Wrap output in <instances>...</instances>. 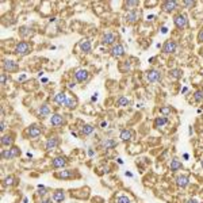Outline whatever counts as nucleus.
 Wrapping results in <instances>:
<instances>
[{"mask_svg": "<svg viewBox=\"0 0 203 203\" xmlns=\"http://www.w3.org/2000/svg\"><path fill=\"white\" fill-rule=\"evenodd\" d=\"M20 154V149L18 146H11L10 149H3L2 150V158L3 160H12V158L18 157Z\"/></svg>", "mask_w": 203, "mask_h": 203, "instance_id": "1", "label": "nucleus"}, {"mask_svg": "<svg viewBox=\"0 0 203 203\" xmlns=\"http://www.w3.org/2000/svg\"><path fill=\"white\" fill-rule=\"evenodd\" d=\"M175 22V26L177 28H184L188 26V19H187V15L186 14H177L173 19Z\"/></svg>", "mask_w": 203, "mask_h": 203, "instance_id": "2", "label": "nucleus"}, {"mask_svg": "<svg viewBox=\"0 0 203 203\" xmlns=\"http://www.w3.org/2000/svg\"><path fill=\"white\" fill-rule=\"evenodd\" d=\"M30 50H31V46L28 45L27 42H19L18 45H16V47H15V53L16 54H19V56H26V54H28L30 53Z\"/></svg>", "mask_w": 203, "mask_h": 203, "instance_id": "3", "label": "nucleus"}, {"mask_svg": "<svg viewBox=\"0 0 203 203\" xmlns=\"http://www.w3.org/2000/svg\"><path fill=\"white\" fill-rule=\"evenodd\" d=\"M146 80L149 81V83H157V81L161 80V73L160 71H157V69H150V71L146 72Z\"/></svg>", "mask_w": 203, "mask_h": 203, "instance_id": "4", "label": "nucleus"}, {"mask_svg": "<svg viewBox=\"0 0 203 203\" xmlns=\"http://www.w3.org/2000/svg\"><path fill=\"white\" fill-rule=\"evenodd\" d=\"M123 54H125V47H123V45H121V43L114 45L112 49H111V56L115 57V58H119V57H122Z\"/></svg>", "mask_w": 203, "mask_h": 203, "instance_id": "5", "label": "nucleus"}, {"mask_svg": "<svg viewBox=\"0 0 203 203\" xmlns=\"http://www.w3.org/2000/svg\"><path fill=\"white\" fill-rule=\"evenodd\" d=\"M75 77H76V80L79 81V83H84V81L88 80L89 73L85 71V69H77V71L75 72Z\"/></svg>", "mask_w": 203, "mask_h": 203, "instance_id": "6", "label": "nucleus"}, {"mask_svg": "<svg viewBox=\"0 0 203 203\" xmlns=\"http://www.w3.org/2000/svg\"><path fill=\"white\" fill-rule=\"evenodd\" d=\"M65 165H67V158H65L64 156H58V157L53 158V161H52V166H53L54 169L64 168Z\"/></svg>", "mask_w": 203, "mask_h": 203, "instance_id": "7", "label": "nucleus"}, {"mask_svg": "<svg viewBox=\"0 0 203 203\" xmlns=\"http://www.w3.org/2000/svg\"><path fill=\"white\" fill-rule=\"evenodd\" d=\"M176 7H177V2H175V0H166V2H162L161 4V8L165 12H172Z\"/></svg>", "mask_w": 203, "mask_h": 203, "instance_id": "8", "label": "nucleus"}, {"mask_svg": "<svg viewBox=\"0 0 203 203\" xmlns=\"http://www.w3.org/2000/svg\"><path fill=\"white\" fill-rule=\"evenodd\" d=\"M3 68L6 72H15V71H18V64L12 60H6L3 62Z\"/></svg>", "mask_w": 203, "mask_h": 203, "instance_id": "9", "label": "nucleus"}, {"mask_svg": "<svg viewBox=\"0 0 203 203\" xmlns=\"http://www.w3.org/2000/svg\"><path fill=\"white\" fill-rule=\"evenodd\" d=\"M41 131H42V130H41V127H38L37 125H32L27 130V136L34 140V138H38L41 136Z\"/></svg>", "mask_w": 203, "mask_h": 203, "instance_id": "10", "label": "nucleus"}, {"mask_svg": "<svg viewBox=\"0 0 203 203\" xmlns=\"http://www.w3.org/2000/svg\"><path fill=\"white\" fill-rule=\"evenodd\" d=\"M176 50V42L175 41H166L164 43V46H162V52L166 53V54H169V53H175Z\"/></svg>", "mask_w": 203, "mask_h": 203, "instance_id": "11", "label": "nucleus"}, {"mask_svg": "<svg viewBox=\"0 0 203 203\" xmlns=\"http://www.w3.org/2000/svg\"><path fill=\"white\" fill-rule=\"evenodd\" d=\"M60 144V140L57 137H52V138H49V140L46 141V145H45V148H46V150H53V149H56L57 146H58Z\"/></svg>", "mask_w": 203, "mask_h": 203, "instance_id": "12", "label": "nucleus"}, {"mask_svg": "<svg viewBox=\"0 0 203 203\" xmlns=\"http://www.w3.org/2000/svg\"><path fill=\"white\" fill-rule=\"evenodd\" d=\"M138 19H140V11H137V10L129 11L127 14H126V20H127V22H130V23L137 22Z\"/></svg>", "mask_w": 203, "mask_h": 203, "instance_id": "13", "label": "nucleus"}, {"mask_svg": "<svg viewBox=\"0 0 203 203\" xmlns=\"http://www.w3.org/2000/svg\"><path fill=\"white\" fill-rule=\"evenodd\" d=\"M54 176L58 177V179H71V177H73V171H72V169L58 171V172H56Z\"/></svg>", "mask_w": 203, "mask_h": 203, "instance_id": "14", "label": "nucleus"}, {"mask_svg": "<svg viewBox=\"0 0 203 203\" xmlns=\"http://www.w3.org/2000/svg\"><path fill=\"white\" fill-rule=\"evenodd\" d=\"M50 123L53 126H60L64 123V118L62 115H60V114H53V115L50 116Z\"/></svg>", "mask_w": 203, "mask_h": 203, "instance_id": "15", "label": "nucleus"}, {"mask_svg": "<svg viewBox=\"0 0 203 203\" xmlns=\"http://www.w3.org/2000/svg\"><path fill=\"white\" fill-rule=\"evenodd\" d=\"M67 96L68 95L65 92H58L54 96V102L57 104H60V106H65V103H67Z\"/></svg>", "mask_w": 203, "mask_h": 203, "instance_id": "16", "label": "nucleus"}, {"mask_svg": "<svg viewBox=\"0 0 203 203\" xmlns=\"http://www.w3.org/2000/svg\"><path fill=\"white\" fill-rule=\"evenodd\" d=\"M188 183H190L188 176H184V175H181V176H177L176 177V184L179 187H181V188H186V187L188 186Z\"/></svg>", "mask_w": 203, "mask_h": 203, "instance_id": "17", "label": "nucleus"}, {"mask_svg": "<svg viewBox=\"0 0 203 203\" xmlns=\"http://www.w3.org/2000/svg\"><path fill=\"white\" fill-rule=\"evenodd\" d=\"M115 41H116V37L114 32H106L103 35V41H102V42L106 43V45H110V43H114Z\"/></svg>", "mask_w": 203, "mask_h": 203, "instance_id": "18", "label": "nucleus"}, {"mask_svg": "<svg viewBox=\"0 0 203 203\" xmlns=\"http://www.w3.org/2000/svg\"><path fill=\"white\" fill-rule=\"evenodd\" d=\"M121 140L122 141H130L133 138V131L131 130H129V129H123L121 131Z\"/></svg>", "mask_w": 203, "mask_h": 203, "instance_id": "19", "label": "nucleus"}, {"mask_svg": "<svg viewBox=\"0 0 203 203\" xmlns=\"http://www.w3.org/2000/svg\"><path fill=\"white\" fill-rule=\"evenodd\" d=\"M116 146V141L111 140V138H108V140H104L103 142H102V148L103 149H112Z\"/></svg>", "mask_w": 203, "mask_h": 203, "instance_id": "20", "label": "nucleus"}, {"mask_svg": "<svg viewBox=\"0 0 203 203\" xmlns=\"http://www.w3.org/2000/svg\"><path fill=\"white\" fill-rule=\"evenodd\" d=\"M79 46L81 49V52H84V53H89V52H91V42H89L88 39L81 41V42L79 43Z\"/></svg>", "mask_w": 203, "mask_h": 203, "instance_id": "21", "label": "nucleus"}, {"mask_svg": "<svg viewBox=\"0 0 203 203\" xmlns=\"http://www.w3.org/2000/svg\"><path fill=\"white\" fill-rule=\"evenodd\" d=\"M65 199V194H64V191H61V190H57L54 194H53V201L57 202V203H61Z\"/></svg>", "mask_w": 203, "mask_h": 203, "instance_id": "22", "label": "nucleus"}, {"mask_svg": "<svg viewBox=\"0 0 203 203\" xmlns=\"http://www.w3.org/2000/svg\"><path fill=\"white\" fill-rule=\"evenodd\" d=\"M2 145L3 146H7V148H10V146H12V144H14V138H12V136H3L2 137Z\"/></svg>", "mask_w": 203, "mask_h": 203, "instance_id": "23", "label": "nucleus"}, {"mask_svg": "<svg viewBox=\"0 0 203 203\" xmlns=\"http://www.w3.org/2000/svg\"><path fill=\"white\" fill-rule=\"evenodd\" d=\"M65 106H67L68 108H76L77 106V99L75 96H67V103H65Z\"/></svg>", "mask_w": 203, "mask_h": 203, "instance_id": "24", "label": "nucleus"}, {"mask_svg": "<svg viewBox=\"0 0 203 203\" xmlns=\"http://www.w3.org/2000/svg\"><path fill=\"white\" fill-rule=\"evenodd\" d=\"M38 114H39V116H41V118L47 116L49 114H50V107H49L47 104H42V106L39 107V110H38Z\"/></svg>", "mask_w": 203, "mask_h": 203, "instance_id": "25", "label": "nucleus"}, {"mask_svg": "<svg viewBox=\"0 0 203 203\" xmlns=\"http://www.w3.org/2000/svg\"><path fill=\"white\" fill-rule=\"evenodd\" d=\"M181 166H183L181 161H179L177 158H173V160L171 161V171H173V172H176V171L181 169Z\"/></svg>", "mask_w": 203, "mask_h": 203, "instance_id": "26", "label": "nucleus"}, {"mask_svg": "<svg viewBox=\"0 0 203 203\" xmlns=\"http://www.w3.org/2000/svg\"><path fill=\"white\" fill-rule=\"evenodd\" d=\"M168 123V118L166 116H157L156 121H154V126L156 127H161V126H164Z\"/></svg>", "mask_w": 203, "mask_h": 203, "instance_id": "27", "label": "nucleus"}, {"mask_svg": "<svg viewBox=\"0 0 203 203\" xmlns=\"http://www.w3.org/2000/svg\"><path fill=\"white\" fill-rule=\"evenodd\" d=\"M116 104L119 106V107H127V106L130 104V100L126 96H119L118 97V100H116Z\"/></svg>", "mask_w": 203, "mask_h": 203, "instance_id": "28", "label": "nucleus"}, {"mask_svg": "<svg viewBox=\"0 0 203 203\" xmlns=\"http://www.w3.org/2000/svg\"><path fill=\"white\" fill-rule=\"evenodd\" d=\"M93 130H95V127H93L92 125H84L83 127H81V133H83L84 136H89V134L93 133Z\"/></svg>", "mask_w": 203, "mask_h": 203, "instance_id": "29", "label": "nucleus"}, {"mask_svg": "<svg viewBox=\"0 0 203 203\" xmlns=\"http://www.w3.org/2000/svg\"><path fill=\"white\" fill-rule=\"evenodd\" d=\"M183 75V72H181V69H171L169 71V77H172V79H180Z\"/></svg>", "mask_w": 203, "mask_h": 203, "instance_id": "30", "label": "nucleus"}, {"mask_svg": "<svg viewBox=\"0 0 203 203\" xmlns=\"http://www.w3.org/2000/svg\"><path fill=\"white\" fill-rule=\"evenodd\" d=\"M138 4H140V3L136 2V0H130V2H126V3H125V6L127 7L130 11H133V10H134V7H137Z\"/></svg>", "mask_w": 203, "mask_h": 203, "instance_id": "31", "label": "nucleus"}, {"mask_svg": "<svg viewBox=\"0 0 203 203\" xmlns=\"http://www.w3.org/2000/svg\"><path fill=\"white\" fill-rule=\"evenodd\" d=\"M194 99H195V102H202V100H203V91H202V89H201V91H196V92H195Z\"/></svg>", "mask_w": 203, "mask_h": 203, "instance_id": "32", "label": "nucleus"}, {"mask_svg": "<svg viewBox=\"0 0 203 203\" xmlns=\"http://www.w3.org/2000/svg\"><path fill=\"white\" fill-rule=\"evenodd\" d=\"M19 32H20V35H22V37L30 35V34H31V28H28V27H22Z\"/></svg>", "mask_w": 203, "mask_h": 203, "instance_id": "33", "label": "nucleus"}, {"mask_svg": "<svg viewBox=\"0 0 203 203\" xmlns=\"http://www.w3.org/2000/svg\"><path fill=\"white\" fill-rule=\"evenodd\" d=\"M14 183H15V177H14V176H11V175H10V176H7L6 179H4V184H7V186H12Z\"/></svg>", "mask_w": 203, "mask_h": 203, "instance_id": "34", "label": "nucleus"}, {"mask_svg": "<svg viewBox=\"0 0 203 203\" xmlns=\"http://www.w3.org/2000/svg\"><path fill=\"white\" fill-rule=\"evenodd\" d=\"M116 203H130V198L125 196V195H122V196H119L116 199Z\"/></svg>", "mask_w": 203, "mask_h": 203, "instance_id": "35", "label": "nucleus"}, {"mask_svg": "<svg viewBox=\"0 0 203 203\" xmlns=\"http://www.w3.org/2000/svg\"><path fill=\"white\" fill-rule=\"evenodd\" d=\"M160 112L164 114V115H168V114L172 112V108H171V107H161L160 108Z\"/></svg>", "mask_w": 203, "mask_h": 203, "instance_id": "36", "label": "nucleus"}, {"mask_svg": "<svg viewBox=\"0 0 203 203\" xmlns=\"http://www.w3.org/2000/svg\"><path fill=\"white\" fill-rule=\"evenodd\" d=\"M183 4L186 6V8H192L195 6V2L194 0H186V2H183Z\"/></svg>", "mask_w": 203, "mask_h": 203, "instance_id": "37", "label": "nucleus"}, {"mask_svg": "<svg viewBox=\"0 0 203 203\" xmlns=\"http://www.w3.org/2000/svg\"><path fill=\"white\" fill-rule=\"evenodd\" d=\"M38 195H41V196L46 195V188L43 186H38Z\"/></svg>", "mask_w": 203, "mask_h": 203, "instance_id": "38", "label": "nucleus"}, {"mask_svg": "<svg viewBox=\"0 0 203 203\" xmlns=\"http://www.w3.org/2000/svg\"><path fill=\"white\" fill-rule=\"evenodd\" d=\"M6 83H7V75L2 73V85H6Z\"/></svg>", "mask_w": 203, "mask_h": 203, "instance_id": "39", "label": "nucleus"}, {"mask_svg": "<svg viewBox=\"0 0 203 203\" xmlns=\"http://www.w3.org/2000/svg\"><path fill=\"white\" fill-rule=\"evenodd\" d=\"M198 39H199V42H203V30L198 34Z\"/></svg>", "mask_w": 203, "mask_h": 203, "instance_id": "40", "label": "nucleus"}, {"mask_svg": "<svg viewBox=\"0 0 203 203\" xmlns=\"http://www.w3.org/2000/svg\"><path fill=\"white\" fill-rule=\"evenodd\" d=\"M6 129H7V123L4 121H2V127H0V130H2V131H4Z\"/></svg>", "mask_w": 203, "mask_h": 203, "instance_id": "41", "label": "nucleus"}, {"mask_svg": "<svg viewBox=\"0 0 203 203\" xmlns=\"http://www.w3.org/2000/svg\"><path fill=\"white\" fill-rule=\"evenodd\" d=\"M41 203H52V199H49V198L42 199V201H41Z\"/></svg>", "mask_w": 203, "mask_h": 203, "instance_id": "42", "label": "nucleus"}, {"mask_svg": "<svg viewBox=\"0 0 203 203\" xmlns=\"http://www.w3.org/2000/svg\"><path fill=\"white\" fill-rule=\"evenodd\" d=\"M166 31H168V28H166V27H162V28H161V32H162V34H165Z\"/></svg>", "mask_w": 203, "mask_h": 203, "instance_id": "43", "label": "nucleus"}, {"mask_svg": "<svg viewBox=\"0 0 203 203\" xmlns=\"http://www.w3.org/2000/svg\"><path fill=\"white\" fill-rule=\"evenodd\" d=\"M188 203H199V202H198V201H195V199H190Z\"/></svg>", "mask_w": 203, "mask_h": 203, "instance_id": "44", "label": "nucleus"}, {"mask_svg": "<svg viewBox=\"0 0 203 203\" xmlns=\"http://www.w3.org/2000/svg\"><path fill=\"white\" fill-rule=\"evenodd\" d=\"M24 79H26V76H24V75H22V76L19 77V80H20V81H22V80H24Z\"/></svg>", "mask_w": 203, "mask_h": 203, "instance_id": "45", "label": "nucleus"}, {"mask_svg": "<svg viewBox=\"0 0 203 203\" xmlns=\"http://www.w3.org/2000/svg\"><path fill=\"white\" fill-rule=\"evenodd\" d=\"M88 154L89 156H93V150H88Z\"/></svg>", "mask_w": 203, "mask_h": 203, "instance_id": "46", "label": "nucleus"}, {"mask_svg": "<svg viewBox=\"0 0 203 203\" xmlns=\"http://www.w3.org/2000/svg\"><path fill=\"white\" fill-rule=\"evenodd\" d=\"M202 168H203V160H202Z\"/></svg>", "mask_w": 203, "mask_h": 203, "instance_id": "47", "label": "nucleus"}]
</instances>
